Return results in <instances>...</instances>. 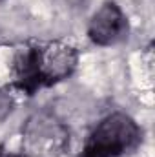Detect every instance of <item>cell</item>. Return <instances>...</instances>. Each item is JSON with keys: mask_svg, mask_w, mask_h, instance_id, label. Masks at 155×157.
<instances>
[{"mask_svg": "<svg viewBox=\"0 0 155 157\" xmlns=\"http://www.w3.org/2000/svg\"><path fill=\"white\" fill-rule=\"evenodd\" d=\"M77 49L64 42H47L22 49L15 59V84L28 95L42 86L68 78L77 68Z\"/></svg>", "mask_w": 155, "mask_h": 157, "instance_id": "6da1fadb", "label": "cell"}, {"mask_svg": "<svg viewBox=\"0 0 155 157\" xmlns=\"http://www.w3.org/2000/svg\"><path fill=\"white\" fill-rule=\"evenodd\" d=\"M142 139L139 124L126 113L104 117L89 133L82 157H122L133 152Z\"/></svg>", "mask_w": 155, "mask_h": 157, "instance_id": "7a4b0ae2", "label": "cell"}, {"mask_svg": "<svg viewBox=\"0 0 155 157\" xmlns=\"http://www.w3.org/2000/svg\"><path fill=\"white\" fill-rule=\"evenodd\" d=\"M70 144V130L49 112H37L22 128V148L31 157H59Z\"/></svg>", "mask_w": 155, "mask_h": 157, "instance_id": "3957f363", "label": "cell"}, {"mask_svg": "<svg viewBox=\"0 0 155 157\" xmlns=\"http://www.w3.org/2000/svg\"><path fill=\"white\" fill-rule=\"evenodd\" d=\"M128 18L115 2H104L88 26V37L97 46L119 44L128 37Z\"/></svg>", "mask_w": 155, "mask_h": 157, "instance_id": "277c9868", "label": "cell"}, {"mask_svg": "<svg viewBox=\"0 0 155 157\" xmlns=\"http://www.w3.org/2000/svg\"><path fill=\"white\" fill-rule=\"evenodd\" d=\"M11 106H13V101L7 93L0 91V119H4L9 112H11Z\"/></svg>", "mask_w": 155, "mask_h": 157, "instance_id": "5b68a950", "label": "cell"}, {"mask_svg": "<svg viewBox=\"0 0 155 157\" xmlns=\"http://www.w3.org/2000/svg\"><path fill=\"white\" fill-rule=\"evenodd\" d=\"M0 157H24V155H17V154H9V152L0 150Z\"/></svg>", "mask_w": 155, "mask_h": 157, "instance_id": "8992f818", "label": "cell"}]
</instances>
